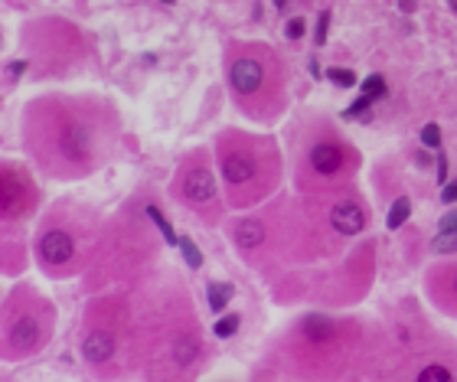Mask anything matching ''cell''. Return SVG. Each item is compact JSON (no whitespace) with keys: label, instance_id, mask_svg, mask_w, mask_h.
Here are the masks:
<instances>
[{"label":"cell","instance_id":"obj_1","mask_svg":"<svg viewBox=\"0 0 457 382\" xmlns=\"http://www.w3.org/2000/svg\"><path fill=\"white\" fill-rule=\"evenodd\" d=\"M43 344V324L33 314H20L7 324V350L13 356L33 353Z\"/></svg>","mask_w":457,"mask_h":382},{"label":"cell","instance_id":"obj_2","mask_svg":"<svg viewBox=\"0 0 457 382\" xmlns=\"http://www.w3.org/2000/svg\"><path fill=\"white\" fill-rule=\"evenodd\" d=\"M37 255L46 268H62L72 262V255H76V239H72L66 229H49L39 236Z\"/></svg>","mask_w":457,"mask_h":382},{"label":"cell","instance_id":"obj_3","mask_svg":"<svg viewBox=\"0 0 457 382\" xmlns=\"http://www.w3.org/2000/svg\"><path fill=\"white\" fill-rule=\"evenodd\" d=\"M183 200L190 203V206H210L212 200H216V177H212V170L206 167V163H196V167H190V170L183 173Z\"/></svg>","mask_w":457,"mask_h":382},{"label":"cell","instance_id":"obj_4","mask_svg":"<svg viewBox=\"0 0 457 382\" xmlns=\"http://www.w3.org/2000/svg\"><path fill=\"white\" fill-rule=\"evenodd\" d=\"M228 86L236 88L238 96H255L265 86V66L252 56H238L228 66Z\"/></svg>","mask_w":457,"mask_h":382},{"label":"cell","instance_id":"obj_5","mask_svg":"<svg viewBox=\"0 0 457 382\" xmlns=\"http://www.w3.org/2000/svg\"><path fill=\"white\" fill-rule=\"evenodd\" d=\"M258 177V161L248 151H222V180L228 187H245Z\"/></svg>","mask_w":457,"mask_h":382},{"label":"cell","instance_id":"obj_6","mask_svg":"<svg viewBox=\"0 0 457 382\" xmlns=\"http://www.w3.org/2000/svg\"><path fill=\"white\" fill-rule=\"evenodd\" d=\"M311 170L320 173V177H337L343 170V163H346V154L337 141H317L311 147Z\"/></svg>","mask_w":457,"mask_h":382},{"label":"cell","instance_id":"obj_7","mask_svg":"<svg viewBox=\"0 0 457 382\" xmlns=\"http://www.w3.org/2000/svg\"><path fill=\"white\" fill-rule=\"evenodd\" d=\"M59 147L66 151L69 161L86 163L88 154H92V134H88V128L82 121H72V125H66L62 134H59Z\"/></svg>","mask_w":457,"mask_h":382},{"label":"cell","instance_id":"obj_8","mask_svg":"<svg viewBox=\"0 0 457 382\" xmlns=\"http://www.w3.org/2000/svg\"><path fill=\"white\" fill-rule=\"evenodd\" d=\"M330 222H334V229L340 236H356L366 226V212H362V206L356 200H340L330 210Z\"/></svg>","mask_w":457,"mask_h":382},{"label":"cell","instance_id":"obj_9","mask_svg":"<svg viewBox=\"0 0 457 382\" xmlns=\"http://www.w3.org/2000/svg\"><path fill=\"white\" fill-rule=\"evenodd\" d=\"M114 353V336L108 330H92V334L82 340V356H86L88 363H108Z\"/></svg>","mask_w":457,"mask_h":382},{"label":"cell","instance_id":"obj_10","mask_svg":"<svg viewBox=\"0 0 457 382\" xmlns=\"http://www.w3.org/2000/svg\"><path fill=\"white\" fill-rule=\"evenodd\" d=\"M232 239H236L238 249H258L262 242H265V222L262 220H252V216H245V220L236 222V229H232Z\"/></svg>","mask_w":457,"mask_h":382},{"label":"cell","instance_id":"obj_11","mask_svg":"<svg viewBox=\"0 0 457 382\" xmlns=\"http://www.w3.org/2000/svg\"><path fill=\"white\" fill-rule=\"evenodd\" d=\"M200 356H203V344L193 334H180L173 340V363H177V370H190Z\"/></svg>","mask_w":457,"mask_h":382},{"label":"cell","instance_id":"obj_12","mask_svg":"<svg viewBox=\"0 0 457 382\" xmlns=\"http://www.w3.org/2000/svg\"><path fill=\"white\" fill-rule=\"evenodd\" d=\"M301 334H304V340H311V344H327V340L337 336V324L324 314H311V317H304Z\"/></svg>","mask_w":457,"mask_h":382},{"label":"cell","instance_id":"obj_13","mask_svg":"<svg viewBox=\"0 0 457 382\" xmlns=\"http://www.w3.org/2000/svg\"><path fill=\"white\" fill-rule=\"evenodd\" d=\"M232 295H236V285H232V281H210V285H206V301H210V311H216V314L226 311Z\"/></svg>","mask_w":457,"mask_h":382},{"label":"cell","instance_id":"obj_14","mask_svg":"<svg viewBox=\"0 0 457 382\" xmlns=\"http://www.w3.org/2000/svg\"><path fill=\"white\" fill-rule=\"evenodd\" d=\"M17 200L23 203L27 200V190H23V187H17V183H13V173H4V212H7V216H17L20 212V206H17Z\"/></svg>","mask_w":457,"mask_h":382},{"label":"cell","instance_id":"obj_15","mask_svg":"<svg viewBox=\"0 0 457 382\" xmlns=\"http://www.w3.org/2000/svg\"><path fill=\"white\" fill-rule=\"evenodd\" d=\"M409 216H411V200H409V196H399V200L392 203L389 216H386V226L395 232V229H402V226L409 222Z\"/></svg>","mask_w":457,"mask_h":382},{"label":"cell","instance_id":"obj_16","mask_svg":"<svg viewBox=\"0 0 457 382\" xmlns=\"http://www.w3.org/2000/svg\"><path fill=\"white\" fill-rule=\"evenodd\" d=\"M177 249H180L183 262H187L193 271H200V268H203V252H200V245L190 239V236H180V239H177Z\"/></svg>","mask_w":457,"mask_h":382},{"label":"cell","instance_id":"obj_17","mask_svg":"<svg viewBox=\"0 0 457 382\" xmlns=\"http://www.w3.org/2000/svg\"><path fill=\"white\" fill-rule=\"evenodd\" d=\"M360 92H362V96H370L372 102H379V98H386L389 86H386V79H382L379 72H372V76H366L360 82Z\"/></svg>","mask_w":457,"mask_h":382},{"label":"cell","instance_id":"obj_18","mask_svg":"<svg viewBox=\"0 0 457 382\" xmlns=\"http://www.w3.org/2000/svg\"><path fill=\"white\" fill-rule=\"evenodd\" d=\"M431 252H438V255H454L457 252V229H438V236L431 239Z\"/></svg>","mask_w":457,"mask_h":382},{"label":"cell","instance_id":"obj_19","mask_svg":"<svg viewBox=\"0 0 457 382\" xmlns=\"http://www.w3.org/2000/svg\"><path fill=\"white\" fill-rule=\"evenodd\" d=\"M370 105H372V98L360 92V98H356V102H353V105L343 112V118H346V121H372Z\"/></svg>","mask_w":457,"mask_h":382},{"label":"cell","instance_id":"obj_20","mask_svg":"<svg viewBox=\"0 0 457 382\" xmlns=\"http://www.w3.org/2000/svg\"><path fill=\"white\" fill-rule=\"evenodd\" d=\"M147 220L154 222V226H157V229H161V236L167 242H170V245H177V239H180V236H177V232L170 229V222H167V216H163L161 210H157V206H147Z\"/></svg>","mask_w":457,"mask_h":382},{"label":"cell","instance_id":"obj_21","mask_svg":"<svg viewBox=\"0 0 457 382\" xmlns=\"http://www.w3.org/2000/svg\"><path fill=\"white\" fill-rule=\"evenodd\" d=\"M454 379V373H451L448 366H441V363H431V366H425L419 373V382H451Z\"/></svg>","mask_w":457,"mask_h":382},{"label":"cell","instance_id":"obj_22","mask_svg":"<svg viewBox=\"0 0 457 382\" xmlns=\"http://www.w3.org/2000/svg\"><path fill=\"white\" fill-rule=\"evenodd\" d=\"M238 324H242V317H238V314L220 317V320H216V327H212V334L220 336V340H226V336H236L238 334Z\"/></svg>","mask_w":457,"mask_h":382},{"label":"cell","instance_id":"obj_23","mask_svg":"<svg viewBox=\"0 0 457 382\" xmlns=\"http://www.w3.org/2000/svg\"><path fill=\"white\" fill-rule=\"evenodd\" d=\"M327 79H330L334 86H340V88H353V86H356V72H350V69H340V66L327 69Z\"/></svg>","mask_w":457,"mask_h":382},{"label":"cell","instance_id":"obj_24","mask_svg":"<svg viewBox=\"0 0 457 382\" xmlns=\"http://www.w3.org/2000/svg\"><path fill=\"white\" fill-rule=\"evenodd\" d=\"M421 144H425L428 151H438L441 147V128L435 125V121H428V125L421 128Z\"/></svg>","mask_w":457,"mask_h":382},{"label":"cell","instance_id":"obj_25","mask_svg":"<svg viewBox=\"0 0 457 382\" xmlns=\"http://www.w3.org/2000/svg\"><path fill=\"white\" fill-rule=\"evenodd\" d=\"M327 33H330V10H320V13H317V27H314L317 46H324L327 43Z\"/></svg>","mask_w":457,"mask_h":382},{"label":"cell","instance_id":"obj_26","mask_svg":"<svg viewBox=\"0 0 457 382\" xmlns=\"http://www.w3.org/2000/svg\"><path fill=\"white\" fill-rule=\"evenodd\" d=\"M304 29H307L304 17H295V20H287L285 37H287V39H301V37H304Z\"/></svg>","mask_w":457,"mask_h":382},{"label":"cell","instance_id":"obj_27","mask_svg":"<svg viewBox=\"0 0 457 382\" xmlns=\"http://www.w3.org/2000/svg\"><path fill=\"white\" fill-rule=\"evenodd\" d=\"M441 203H448V206L457 203V180H448L445 187H441Z\"/></svg>","mask_w":457,"mask_h":382},{"label":"cell","instance_id":"obj_28","mask_svg":"<svg viewBox=\"0 0 457 382\" xmlns=\"http://www.w3.org/2000/svg\"><path fill=\"white\" fill-rule=\"evenodd\" d=\"M438 229H457V210H451V212H445V216H441Z\"/></svg>","mask_w":457,"mask_h":382},{"label":"cell","instance_id":"obj_29","mask_svg":"<svg viewBox=\"0 0 457 382\" xmlns=\"http://www.w3.org/2000/svg\"><path fill=\"white\" fill-rule=\"evenodd\" d=\"M438 183L441 187L448 183V157H445V154H438Z\"/></svg>","mask_w":457,"mask_h":382},{"label":"cell","instance_id":"obj_30","mask_svg":"<svg viewBox=\"0 0 457 382\" xmlns=\"http://www.w3.org/2000/svg\"><path fill=\"white\" fill-rule=\"evenodd\" d=\"M23 72H27V62H23V59H13V62H10V79H20Z\"/></svg>","mask_w":457,"mask_h":382},{"label":"cell","instance_id":"obj_31","mask_svg":"<svg viewBox=\"0 0 457 382\" xmlns=\"http://www.w3.org/2000/svg\"><path fill=\"white\" fill-rule=\"evenodd\" d=\"M307 69H311V76H314V79L324 76V72H320V62H317V59H311V62H307Z\"/></svg>","mask_w":457,"mask_h":382},{"label":"cell","instance_id":"obj_32","mask_svg":"<svg viewBox=\"0 0 457 382\" xmlns=\"http://www.w3.org/2000/svg\"><path fill=\"white\" fill-rule=\"evenodd\" d=\"M415 4H419V0H399V10H402V13H411V10H415Z\"/></svg>","mask_w":457,"mask_h":382},{"label":"cell","instance_id":"obj_33","mask_svg":"<svg viewBox=\"0 0 457 382\" xmlns=\"http://www.w3.org/2000/svg\"><path fill=\"white\" fill-rule=\"evenodd\" d=\"M285 4H287V0H275V7H278V10H285Z\"/></svg>","mask_w":457,"mask_h":382},{"label":"cell","instance_id":"obj_34","mask_svg":"<svg viewBox=\"0 0 457 382\" xmlns=\"http://www.w3.org/2000/svg\"><path fill=\"white\" fill-rule=\"evenodd\" d=\"M448 7H451V10H454V13H457V0H448Z\"/></svg>","mask_w":457,"mask_h":382},{"label":"cell","instance_id":"obj_35","mask_svg":"<svg viewBox=\"0 0 457 382\" xmlns=\"http://www.w3.org/2000/svg\"><path fill=\"white\" fill-rule=\"evenodd\" d=\"M454 295H457V271H454Z\"/></svg>","mask_w":457,"mask_h":382}]
</instances>
